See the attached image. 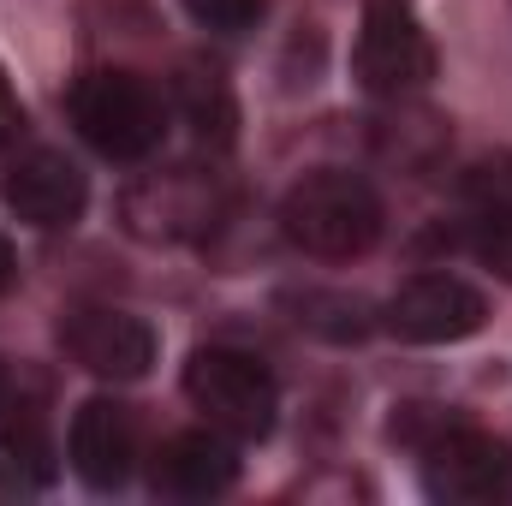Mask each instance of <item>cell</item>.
<instances>
[{"mask_svg":"<svg viewBox=\"0 0 512 506\" xmlns=\"http://www.w3.org/2000/svg\"><path fill=\"white\" fill-rule=\"evenodd\" d=\"M280 233L304 256L352 262L382 239V197L358 173H334V167L304 173L280 203Z\"/></svg>","mask_w":512,"mask_h":506,"instance_id":"1","label":"cell"},{"mask_svg":"<svg viewBox=\"0 0 512 506\" xmlns=\"http://www.w3.org/2000/svg\"><path fill=\"white\" fill-rule=\"evenodd\" d=\"M66 114H72L78 137L108 161H149L161 149V131H167V108H161L155 84L126 66L84 72L66 96Z\"/></svg>","mask_w":512,"mask_h":506,"instance_id":"2","label":"cell"},{"mask_svg":"<svg viewBox=\"0 0 512 506\" xmlns=\"http://www.w3.org/2000/svg\"><path fill=\"white\" fill-rule=\"evenodd\" d=\"M185 399L203 411L209 429L233 435V441H262L280 417V381L268 376V364L239 352V346H203L185 364Z\"/></svg>","mask_w":512,"mask_h":506,"instance_id":"3","label":"cell"},{"mask_svg":"<svg viewBox=\"0 0 512 506\" xmlns=\"http://www.w3.org/2000/svg\"><path fill=\"white\" fill-rule=\"evenodd\" d=\"M352 72L376 102H411L435 78V42L417 18V0H364Z\"/></svg>","mask_w":512,"mask_h":506,"instance_id":"4","label":"cell"},{"mask_svg":"<svg viewBox=\"0 0 512 506\" xmlns=\"http://www.w3.org/2000/svg\"><path fill=\"white\" fill-rule=\"evenodd\" d=\"M417 441V459H423V489L429 501L447 506H483V501H507L512 495V447L483 435V429H465L441 411H429V429H405Z\"/></svg>","mask_w":512,"mask_h":506,"instance_id":"5","label":"cell"},{"mask_svg":"<svg viewBox=\"0 0 512 506\" xmlns=\"http://www.w3.org/2000/svg\"><path fill=\"white\" fill-rule=\"evenodd\" d=\"M126 227L137 239L155 245H185L221 227L227 215V185L203 167H167V173H143L126 191Z\"/></svg>","mask_w":512,"mask_h":506,"instance_id":"6","label":"cell"},{"mask_svg":"<svg viewBox=\"0 0 512 506\" xmlns=\"http://www.w3.org/2000/svg\"><path fill=\"white\" fill-rule=\"evenodd\" d=\"M382 322L387 334H399L411 346H453V340H471L489 322V304L459 274H411L382 304Z\"/></svg>","mask_w":512,"mask_h":506,"instance_id":"7","label":"cell"},{"mask_svg":"<svg viewBox=\"0 0 512 506\" xmlns=\"http://www.w3.org/2000/svg\"><path fill=\"white\" fill-rule=\"evenodd\" d=\"M0 203L24 221V227H42V233H60V227H78L84 203H90V179L72 155L60 149H24L6 161L0 173Z\"/></svg>","mask_w":512,"mask_h":506,"instance_id":"8","label":"cell"},{"mask_svg":"<svg viewBox=\"0 0 512 506\" xmlns=\"http://www.w3.org/2000/svg\"><path fill=\"white\" fill-rule=\"evenodd\" d=\"M66 352L102 381H137L155 364V328L131 310H108V304H84L60 322Z\"/></svg>","mask_w":512,"mask_h":506,"instance_id":"9","label":"cell"},{"mask_svg":"<svg viewBox=\"0 0 512 506\" xmlns=\"http://www.w3.org/2000/svg\"><path fill=\"white\" fill-rule=\"evenodd\" d=\"M149 483H155V495H173V501L227 495L239 483V447L221 429H185V435L161 441V453L149 465Z\"/></svg>","mask_w":512,"mask_h":506,"instance_id":"10","label":"cell"},{"mask_svg":"<svg viewBox=\"0 0 512 506\" xmlns=\"http://www.w3.org/2000/svg\"><path fill=\"white\" fill-rule=\"evenodd\" d=\"M66 453H72V471L90 489H120L131 477V465H137V417H131V405L84 399L78 417H72Z\"/></svg>","mask_w":512,"mask_h":506,"instance_id":"11","label":"cell"},{"mask_svg":"<svg viewBox=\"0 0 512 506\" xmlns=\"http://www.w3.org/2000/svg\"><path fill=\"white\" fill-rule=\"evenodd\" d=\"M54 471H60V459H54V435H48L42 411L0 399V489L36 495L54 483Z\"/></svg>","mask_w":512,"mask_h":506,"instance_id":"12","label":"cell"},{"mask_svg":"<svg viewBox=\"0 0 512 506\" xmlns=\"http://www.w3.org/2000/svg\"><path fill=\"white\" fill-rule=\"evenodd\" d=\"M173 102H179V120L191 126V137L203 149H227L233 143V126H239V102H233V84L221 66H203L191 60L173 84Z\"/></svg>","mask_w":512,"mask_h":506,"instance_id":"13","label":"cell"},{"mask_svg":"<svg viewBox=\"0 0 512 506\" xmlns=\"http://www.w3.org/2000/svg\"><path fill=\"white\" fill-rule=\"evenodd\" d=\"M465 197H471V215H507L512 221V155L477 161L465 173Z\"/></svg>","mask_w":512,"mask_h":506,"instance_id":"14","label":"cell"},{"mask_svg":"<svg viewBox=\"0 0 512 506\" xmlns=\"http://www.w3.org/2000/svg\"><path fill=\"white\" fill-rule=\"evenodd\" d=\"M262 6H268V0H185V12H191L203 30H215V36H245V30H256Z\"/></svg>","mask_w":512,"mask_h":506,"instance_id":"15","label":"cell"},{"mask_svg":"<svg viewBox=\"0 0 512 506\" xmlns=\"http://www.w3.org/2000/svg\"><path fill=\"white\" fill-rule=\"evenodd\" d=\"M18 137H24V108H18V96H12V84L0 72V155L18 149Z\"/></svg>","mask_w":512,"mask_h":506,"instance_id":"16","label":"cell"},{"mask_svg":"<svg viewBox=\"0 0 512 506\" xmlns=\"http://www.w3.org/2000/svg\"><path fill=\"white\" fill-rule=\"evenodd\" d=\"M18 280V256H12V245H6V233H0V292Z\"/></svg>","mask_w":512,"mask_h":506,"instance_id":"17","label":"cell"},{"mask_svg":"<svg viewBox=\"0 0 512 506\" xmlns=\"http://www.w3.org/2000/svg\"><path fill=\"white\" fill-rule=\"evenodd\" d=\"M0 399H6V370H0Z\"/></svg>","mask_w":512,"mask_h":506,"instance_id":"18","label":"cell"}]
</instances>
